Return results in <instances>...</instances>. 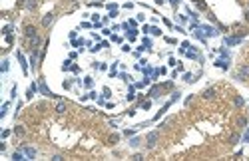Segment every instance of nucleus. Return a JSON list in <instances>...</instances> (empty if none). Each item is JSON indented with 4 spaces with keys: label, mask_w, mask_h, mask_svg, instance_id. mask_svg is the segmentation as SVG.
<instances>
[{
    "label": "nucleus",
    "mask_w": 249,
    "mask_h": 161,
    "mask_svg": "<svg viewBox=\"0 0 249 161\" xmlns=\"http://www.w3.org/2000/svg\"><path fill=\"white\" fill-rule=\"evenodd\" d=\"M237 78H239V80H247V78H249V64H245V66H241V68H239Z\"/></svg>",
    "instance_id": "1"
},
{
    "label": "nucleus",
    "mask_w": 249,
    "mask_h": 161,
    "mask_svg": "<svg viewBox=\"0 0 249 161\" xmlns=\"http://www.w3.org/2000/svg\"><path fill=\"white\" fill-rule=\"evenodd\" d=\"M158 137H160V133H158V131H152V133L148 135V143H146V145H148V147H154L156 141H158Z\"/></svg>",
    "instance_id": "2"
},
{
    "label": "nucleus",
    "mask_w": 249,
    "mask_h": 161,
    "mask_svg": "<svg viewBox=\"0 0 249 161\" xmlns=\"http://www.w3.org/2000/svg\"><path fill=\"white\" fill-rule=\"evenodd\" d=\"M52 22H54V14H46V16L42 18V24H44V26H50Z\"/></svg>",
    "instance_id": "3"
},
{
    "label": "nucleus",
    "mask_w": 249,
    "mask_h": 161,
    "mask_svg": "<svg viewBox=\"0 0 249 161\" xmlns=\"http://www.w3.org/2000/svg\"><path fill=\"white\" fill-rule=\"evenodd\" d=\"M213 96H215V90H213V88H209V90H205V92H203V98H205V100L213 98Z\"/></svg>",
    "instance_id": "4"
},
{
    "label": "nucleus",
    "mask_w": 249,
    "mask_h": 161,
    "mask_svg": "<svg viewBox=\"0 0 249 161\" xmlns=\"http://www.w3.org/2000/svg\"><path fill=\"white\" fill-rule=\"evenodd\" d=\"M26 36H36V28L34 26H26Z\"/></svg>",
    "instance_id": "5"
},
{
    "label": "nucleus",
    "mask_w": 249,
    "mask_h": 161,
    "mask_svg": "<svg viewBox=\"0 0 249 161\" xmlns=\"http://www.w3.org/2000/svg\"><path fill=\"white\" fill-rule=\"evenodd\" d=\"M64 110H66V106H64V104H58V108H56V112H58V114H64Z\"/></svg>",
    "instance_id": "6"
},
{
    "label": "nucleus",
    "mask_w": 249,
    "mask_h": 161,
    "mask_svg": "<svg viewBox=\"0 0 249 161\" xmlns=\"http://www.w3.org/2000/svg\"><path fill=\"white\" fill-rule=\"evenodd\" d=\"M237 141H239V135H237V133H233V135H231V143H233V145H235V143H237Z\"/></svg>",
    "instance_id": "7"
},
{
    "label": "nucleus",
    "mask_w": 249,
    "mask_h": 161,
    "mask_svg": "<svg viewBox=\"0 0 249 161\" xmlns=\"http://www.w3.org/2000/svg\"><path fill=\"white\" fill-rule=\"evenodd\" d=\"M26 153H28V155H30V157H34V155H36V151H34V149H32V147H28V149H26Z\"/></svg>",
    "instance_id": "8"
},
{
    "label": "nucleus",
    "mask_w": 249,
    "mask_h": 161,
    "mask_svg": "<svg viewBox=\"0 0 249 161\" xmlns=\"http://www.w3.org/2000/svg\"><path fill=\"white\" fill-rule=\"evenodd\" d=\"M171 4H177V0H171Z\"/></svg>",
    "instance_id": "9"
}]
</instances>
